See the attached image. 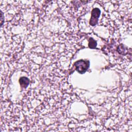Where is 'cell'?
Returning <instances> with one entry per match:
<instances>
[{
    "mask_svg": "<svg viewBox=\"0 0 132 132\" xmlns=\"http://www.w3.org/2000/svg\"><path fill=\"white\" fill-rule=\"evenodd\" d=\"M101 14V10L98 8H94L91 12V16L89 24L91 26L95 25L97 22Z\"/></svg>",
    "mask_w": 132,
    "mask_h": 132,
    "instance_id": "obj_2",
    "label": "cell"
},
{
    "mask_svg": "<svg viewBox=\"0 0 132 132\" xmlns=\"http://www.w3.org/2000/svg\"><path fill=\"white\" fill-rule=\"evenodd\" d=\"M3 13L2 12H1V26H2L3 25V22L4 21V19H3Z\"/></svg>",
    "mask_w": 132,
    "mask_h": 132,
    "instance_id": "obj_5",
    "label": "cell"
},
{
    "mask_svg": "<svg viewBox=\"0 0 132 132\" xmlns=\"http://www.w3.org/2000/svg\"><path fill=\"white\" fill-rule=\"evenodd\" d=\"M19 82L22 88H26L29 83V80L28 78L26 77H22L19 79Z\"/></svg>",
    "mask_w": 132,
    "mask_h": 132,
    "instance_id": "obj_3",
    "label": "cell"
},
{
    "mask_svg": "<svg viewBox=\"0 0 132 132\" xmlns=\"http://www.w3.org/2000/svg\"><path fill=\"white\" fill-rule=\"evenodd\" d=\"M89 65V61L85 60H79L74 63L76 70L80 74L85 73L88 69Z\"/></svg>",
    "mask_w": 132,
    "mask_h": 132,
    "instance_id": "obj_1",
    "label": "cell"
},
{
    "mask_svg": "<svg viewBox=\"0 0 132 132\" xmlns=\"http://www.w3.org/2000/svg\"><path fill=\"white\" fill-rule=\"evenodd\" d=\"M96 45H97L96 41L95 40H94L92 38H90L89 41V44H88L89 47L90 48H95L96 46Z\"/></svg>",
    "mask_w": 132,
    "mask_h": 132,
    "instance_id": "obj_4",
    "label": "cell"
}]
</instances>
